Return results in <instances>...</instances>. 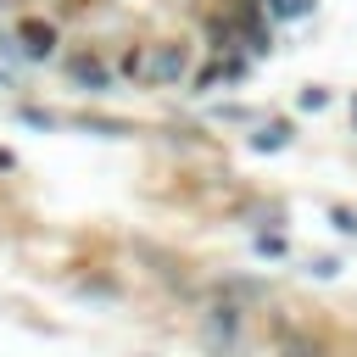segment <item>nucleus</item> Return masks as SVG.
Masks as SVG:
<instances>
[{
    "instance_id": "obj_7",
    "label": "nucleus",
    "mask_w": 357,
    "mask_h": 357,
    "mask_svg": "<svg viewBox=\"0 0 357 357\" xmlns=\"http://www.w3.org/2000/svg\"><path fill=\"white\" fill-rule=\"evenodd\" d=\"M307 0H273V17H301Z\"/></svg>"
},
{
    "instance_id": "obj_6",
    "label": "nucleus",
    "mask_w": 357,
    "mask_h": 357,
    "mask_svg": "<svg viewBox=\"0 0 357 357\" xmlns=\"http://www.w3.org/2000/svg\"><path fill=\"white\" fill-rule=\"evenodd\" d=\"M145 61H151L145 45H128V50H123V73H128V78H145Z\"/></svg>"
},
{
    "instance_id": "obj_3",
    "label": "nucleus",
    "mask_w": 357,
    "mask_h": 357,
    "mask_svg": "<svg viewBox=\"0 0 357 357\" xmlns=\"http://www.w3.org/2000/svg\"><path fill=\"white\" fill-rule=\"evenodd\" d=\"M184 73V45H162V50H151V61H145V84H173Z\"/></svg>"
},
{
    "instance_id": "obj_5",
    "label": "nucleus",
    "mask_w": 357,
    "mask_h": 357,
    "mask_svg": "<svg viewBox=\"0 0 357 357\" xmlns=\"http://www.w3.org/2000/svg\"><path fill=\"white\" fill-rule=\"evenodd\" d=\"M284 139H290V128H284V123H268V128H262V134H257L251 145H257V151H279Z\"/></svg>"
},
{
    "instance_id": "obj_2",
    "label": "nucleus",
    "mask_w": 357,
    "mask_h": 357,
    "mask_svg": "<svg viewBox=\"0 0 357 357\" xmlns=\"http://www.w3.org/2000/svg\"><path fill=\"white\" fill-rule=\"evenodd\" d=\"M67 78H73L78 89H89V95L112 89V67H106L100 56H89V50H73V56H67Z\"/></svg>"
},
{
    "instance_id": "obj_4",
    "label": "nucleus",
    "mask_w": 357,
    "mask_h": 357,
    "mask_svg": "<svg viewBox=\"0 0 357 357\" xmlns=\"http://www.w3.org/2000/svg\"><path fill=\"white\" fill-rule=\"evenodd\" d=\"M22 33H28V56H50V28L45 22H28Z\"/></svg>"
},
{
    "instance_id": "obj_1",
    "label": "nucleus",
    "mask_w": 357,
    "mask_h": 357,
    "mask_svg": "<svg viewBox=\"0 0 357 357\" xmlns=\"http://www.w3.org/2000/svg\"><path fill=\"white\" fill-rule=\"evenodd\" d=\"M240 340H245V307H234V301H212V307L201 312V346H206L212 357H234Z\"/></svg>"
}]
</instances>
